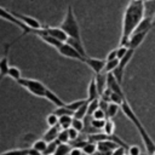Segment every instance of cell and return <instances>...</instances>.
<instances>
[{"label":"cell","instance_id":"obj_1","mask_svg":"<svg viewBox=\"0 0 155 155\" xmlns=\"http://www.w3.org/2000/svg\"><path fill=\"white\" fill-rule=\"evenodd\" d=\"M144 17H145L144 0H131L124 12L120 46H127L131 35L133 34V31L136 30V28Z\"/></svg>","mask_w":155,"mask_h":155},{"label":"cell","instance_id":"obj_2","mask_svg":"<svg viewBox=\"0 0 155 155\" xmlns=\"http://www.w3.org/2000/svg\"><path fill=\"white\" fill-rule=\"evenodd\" d=\"M120 108H121L122 113L127 116V119L136 126L137 131L139 132V134H140V137H142V139H143V143H144V145H145V148H147V151H148L150 155L154 154V153H155V143H154V140L151 139V137L148 134V132L145 131V128L143 127V125L140 124L138 116L134 114V111H133L132 108L130 107L127 99L122 102V104L120 105Z\"/></svg>","mask_w":155,"mask_h":155},{"label":"cell","instance_id":"obj_3","mask_svg":"<svg viewBox=\"0 0 155 155\" xmlns=\"http://www.w3.org/2000/svg\"><path fill=\"white\" fill-rule=\"evenodd\" d=\"M59 27L65 31V34H67L69 38L75 39V40H79V41H82V40H81L80 27H79V23H78L76 18H75V15H74V11H73L71 5L68 6L67 13H65V16H64V19H63V22L61 23Z\"/></svg>","mask_w":155,"mask_h":155},{"label":"cell","instance_id":"obj_4","mask_svg":"<svg viewBox=\"0 0 155 155\" xmlns=\"http://www.w3.org/2000/svg\"><path fill=\"white\" fill-rule=\"evenodd\" d=\"M18 85H21L22 87H24L27 91H29L31 94L36 96V97H44L45 98V94H46V91H47V87L38 81V80H34V79H27V78H22L17 81Z\"/></svg>","mask_w":155,"mask_h":155},{"label":"cell","instance_id":"obj_5","mask_svg":"<svg viewBox=\"0 0 155 155\" xmlns=\"http://www.w3.org/2000/svg\"><path fill=\"white\" fill-rule=\"evenodd\" d=\"M0 18H2V19H5V21H7V22H10L11 24H13V25H16V27H18L19 29H22L23 30V33H22V35L18 38V39H21L23 35H27V33H28V30H29V28L23 23V22H21L12 12H10V11H7L6 8H4V7H1L0 6Z\"/></svg>","mask_w":155,"mask_h":155},{"label":"cell","instance_id":"obj_6","mask_svg":"<svg viewBox=\"0 0 155 155\" xmlns=\"http://www.w3.org/2000/svg\"><path fill=\"white\" fill-rule=\"evenodd\" d=\"M57 50H58V52H59L62 56H64V57H67V58H71V59H75V61H79V62L85 63L86 57H84L82 54H80V53H79L71 45H69L68 42H63Z\"/></svg>","mask_w":155,"mask_h":155},{"label":"cell","instance_id":"obj_7","mask_svg":"<svg viewBox=\"0 0 155 155\" xmlns=\"http://www.w3.org/2000/svg\"><path fill=\"white\" fill-rule=\"evenodd\" d=\"M105 63L107 61L105 59H99V58H92V57H86L85 59V64L91 68V70L97 75V74H101L103 73L104 70V67H105Z\"/></svg>","mask_w":155,"mask_h":155},{"label":"cell","instance_id":"obj_8","mask_svg":"<svg viewBox=\"0 0 155 155\" xmlns=\"http://www.w3.org/2000/svg\"><path fill=\"white\" fill-rule=\"evenodd\" d=\"M21 22H23L28 28H31V29H42L44 25L34 17L31 16H28V15H23V13H18V12H12Z\"/></svg>","mask_w":155,"mask_h":155},{"label":"cell","instance_id":"obj_9","mask_svg":"<svg viewBox=\"0 0 155 155\" xmlns=\"http://www.w3.org/2000/svg\"><path fill=\"white\" fill-rule=\"evenodd\" d=\"M148 33H149V31H136V33H133V34L131 35L128 42H127V47H128V48L137 50V48L140 46V44L144 41V39L147 38Z\"/></svg>","mask_w":155,"mask_h":155},{"label":"cell","instance_id":"obj_10","mask_svg":"<svg viewBox=\"0 0 155 155\" xmlns=\"http://www.w3.org/2000/svg\"><path fill=\"white\" fill-rule=\"evenodd\" d=\"M119 145L110 140V139H104V140H101L97 143V151L104 154V155H111V153L117 148Z\"/></svg>","mask_w":155,"mask_h":155},{"label":"cell","instance_id":"obj_11","mask_svg":"<svg viewBox=\"0 0 155 155\" xmlns=\"http://www.w3.org/2000/svg\"><path fill=\"white\" fill-rule=\"evenodd\" d=\"M45 29L48 33V35H51L52 38H54L61 42H67V40L69 39V36L65 34V31L61 27H45Z\"/></svg>","mask_w":155,"mask_h":155},{"label":"cell","instance_id":"obj_12","mask_svg":"<svg viewBox=\"0 0 155 155\" xmlns=\"http://www.w3.org/2000/svg\"><path fill=\"white\" fill-rule=\"evenodd\" d=\"M8 50H10V45H6L5 47V53L2 57H0V80L4 79L5 76H7L8 69H10V64H8Z\"/></svg>","mask_w":155,"mask_h":155},{"label":"cell","instance_id":"obj_13","mask_svg":"<svg viewBox=\"0 0 155 155\" xmlns=\"http://www.w3.org/2000/svg\"><path fill=\"white\" fill-rule=\"evenodd\" d=\"M0 155H42V154L33 148H24V149H13L5 153H0Z\"/></svg>","mask_w":155,"mask_h":155},{"label":"cell","instance_id":"obj_14","mask_svg":"<svg viewBox=\"0 0 155 155\" xmlns=\"http://www.w3.org/2000/svg\"><path fill=\"white\" fill-rule=\"evenodd\" d=\"M59 130H61L59 125H58V126L50 127V128L45 132V134H44L42 139H44L46 143H50V142H54V140H57V137H58V134H59V132H61Z\"/></svg>","mask_w":155,"mask_h":155},{"label":"cell","instance_id":"obj_15","mask_svg":"<svg viewBox=\"0 0 155 155\" xmlns=\"http://www.w3.org/2000/svg\"><path fill=\"white\" fill-rule=\"evenodd\" d=\"M101 94H99V91H98V88H97V85H96V81H94V79H92L91 81H90V84H88V88H87V101L88 102H92V101H96V99H98V97H99Z\"/></svg>","mask_w":155,"mask_h":155},{"label":"cell","instance_id":"obj_16","mask_svg":"<svg viewBox=\"0 0 155 155\" xmlns=\"http://www.w3.org/2000/svg\"><path fill=\"white\" fill-rule=\"evenodd\" d=\"M94 81H96V85H97V88L99 91V94H102L105 90H107V74L105 73H101V74H97L96 78H94Z\"/></svg>","mask_w":155,"mask_h":155},{"label":"cell","instance_id":"obj_17","mask_svg":"<svg viewBox=\"0 0 155 155\" xmlns=\"http://www.w3.org/2000/svg\"><path fill=\"white\" fill-rule=\"evenodd\" d=\"M45 98L47 99V101H50L54 107H62V105H64L65 103L53 92V91H51V90H48L47 88V91H46V94H45Z\"/></svg>","mask_w":155,"mask_h":155},{"label":"cell","instance_id":"obj_18","mask_svg":"<svg viewBox=\"0 0 155 155\" xmlns=\"http://www.w3.org/2000/svg\"><path fill=\"white\" fill-rule=\"evenodd\" d=\"M87 111H88V101H86L74 114H73V117L75 119H80V120H84L86 116H87Z\"/></svg>","mask_w":155,"mask_h":155},{"label":"cell","instance_id":"obj_19","mask_svg":"<svg viewBox=\"0 0 155 155\" xmlns=\"http://www.w3.org/2000/svg\"><path fill=\"white\" fill-rule=\"evenodd\" d=\"M71 122H73V116L71 115H64L61 116L58 120V125L62 130H68L71 127Z\"/></svg>","mask_w":155,"mask_h":155},{"label":"cell","instance_id":"obj_20","mask_svg":"<svg viewBox=\"0 0 155 155\" xmlns=\"http://www.w3.org/2000/svg\"><path fill=\"white\" fill-rule=\"evenodd\" d=\"M82 153L86 154V155H92L97 151V143H93V142H87L82 148H81Z\"/></svg>","mask_w":155,"mask_h":155},{"label":"cell","instance_id":"obj_21","mask_svg":"<svg viewBox=\"0 0 155 155\" xmlns=\"http://www.w3.org/2000/svg\"><path fill=\"white\" fill-rule=\"evenodd\" d=\"M70 150H71V147H69V144H67V143H59L53 155H69Z\"/></svg>","mask_w":155,"mask_h":155},{"label":"cell","instance_id":"obj_22","mask_svg":"<svg viewBox=\"0 0 155 155\" xmlns=\"http://www.w3.org/2000/svg\"><path fill=\"white\" fill-rule=\"evenodd\" d=\"M7 76L11 78L12 80H15L17 82L19 79H22V73H21V70L17 67H10L8 73H7Z\"/></svg>","mask_w":155,"mask_h":155},{"label":"cell","instance_id":"obj_23","mask_svg":"<svg viewBox=\"0 0 155 155\" xmlns=\"http://www.w3.org/2000/svg\"><path fill=\"white\" fill-rule=\"evenodd\" d=\"M86 101H87V99H78V101H74V102H70V103H65V107L74 114Z\"/></svg>","mask_w":155,"mask_h":155},{"label":"cell","instance_id":"obj_24","mask_svg":"<svg viewBox=\"0 0 155 155\" xmlns=\"http://www.w3.org/2000/svg\"><path fill=\"white\" fill-rule=\"evenodd\" d=\"M119 109H120V105L119 104L109 103V107H108V110H107V119H113L117 114Z\"/></svg>","mask_w":155,"mask_h":155},{"label":"cell","instance_id":"obj_25","mask_svg":"<svg viewBox=\"0 0 155 155\" xmlns=\"http://www.w3.org/2000/svg\"><path fill=\"white\" fill-rule=\"evenodd\" d=\"M114 128H115V125H114L113 120L111 119H107L105 125L103 127V133L107 134V136H111V134H114Z\"/></svg>","mask_w":155,"mask_h":155},{"label":"cell","instance_id":"obj_26","mask_svg":"<svg viewBox=\"0 0 155 155\" xmlns=\"http://www.w3.org/2000/svg\"><path fill=\"white\" fill-rule=\"evenodd\" d=\"M119 65V59H113V61H107L105 63V67H104V70L103 73L108 74V73H113V70L115 68H117Z\"/></svg>","mask_w":155,"mask_h":155},{"label":"cell","instance_id":"obj_27","mask_svg":"<svg viewBox=\"0 0 155 155\" xmlns=\"http://www.w3.org/2000/svg\"><path fill=\"white\" fill-rule=\"evenodd\" d=\"M52 113H53V114H56L58 117L64 116V115H73V113H71V111L65 107V104H64V105H62V107H57Z\"/></svg>","mask_w":155,"mask_h":155},{"label":"cell","instance_id":"obj_28","mask_svg":"<svg viewBox=\"0 0 155 155\" xmlns=\"http://www.w3.org/2000/svg\"><path fill=\"white\" fill-rule=\"evenodd\" d=\"M46 147H47V143L44 140V139H39V140H36V142H34V144H33V149H35L36 151H39V153H41V154H44V151L46 150Z\"/></svg>","mask_w":155,"mask_h":155},{"label":"cell","instance_id":"obj_29","mask_svg":"<svg viewBox=\"0 0 155 155\" xmlns=\"http://www.w3.org/2000/svg\"><path fill=\"white\" fill-rule=\"evenodd\" d=\"M58 144H59V142H58V140H54V142H50V143H47L46 150L44 151V154H42V155H53V154H54V151H56V149H57V147H58Z\"/></svg>","mask_w":155,"mask_h":155},{"label":"cell","instance_id":"obj_30","mask_svg":"<svg viewBox=\"0 0 155 155\" xmlns=\"http://www.w3.org/2000/svg\"><path fill=\"white\" fill-rule=\"evenodd\" d=\"M58 120H59V117H58L56 114H53V113H51V114H48V115L46 116V124H47L50 127L58 126Z\"/></svg>","mask_w":155,"mask_h":155},{"label":"cell","instance_id":"obj_31","mask_svg":"<svg viewBox=\"0 0 155 155\" xmlns=\"http://www.w3.org/2000/svg\"><path fill=\"white\" fill-rule=\"evenodd\" d=\"M105 121H107V119H103V120L91 119L90 125H91V127H93V128H96V130H102V128L104 127V125H105Z\"/></svg>","mask_w":155,"mask_h":155},{"label":"cell","instance_id":"obj_32","mask_svg":"<svg viewBox=\"0 0 155 155\" xmlns=\"http://www.w3.org/2000/svg\"><path fill=\"white\" fill-rule=\"evenodd\" d=\"M71 127H73V128H75L76 131H79V132H81V131H84V130H85V124H84V121H82V120L73 117Z\"/></svg>","mask_w":155,"mask_h":155},{"label":"cell","instance_id":"obj_33","mask_svg":"<svg viewBox=\"0 0 155 155\" xmlns=\"http://www.w3.org/2000/svg\"><path fill=\"white\" fill-rule=\"evenodd\" d=\"M57 140H58L59 143H67V144H68V142L70 140V139H69V134H68V130H62V131L59 132L58 137H57Z\"/></svg>","mask_w":155,"mask_h":155},{"label":"cell","instance_id":"obj_34","mask_svg":"<svg viewBox=\"0 0 155 155\" xmlns=\"http://www.w3.org/2000/svg\"><path fill=\"white\" fill-rule=\"evenodd\" d=\"M91 117H92V119H97V120H103V119H107V114H105L101 108H98V109H96V110L92 113Z\"/></svg>","mask_w":155,"mask_h":155},{"label":"cell","instance_id":"obj_35","mask_svg":"<svg viewBox=\"0 0 155 155\" xmlns=\"http://www.w3.org/2000/svg\"><path fill=\"white\" fill-rule=\"evenodd\" d=\"M68 134H69V139L70 140H76L79 138V131H76L73 127L68 128Z\"/></svg>","mask_w":155,"mask_h":155},{"label":"cell","instance_id":"obj_36","mask_svg":"<svg viewBox=\"0 0 155 155\" xmlns=\"http://www.w3.org/2000/svg\"><path fill=\"white\" fill-rule=\"evenodd\" d=\"M127 154L128 155H139L140 154V148L138 145H131L127 149Z\"/></svg>","mask_w":155,"mask_h":155},{"label":"cell","instance_id":"obj_37","mask_svg":"<svg viewBox=\"0 0 155 155\" xmlns=\"http://www.w3.org/2000/svg\"><path fill=\"white\" fill-rule=\"evenodd\" d=\"M127 50H128L127 46H119V47L116 48V51H117V59H121V58L126 54Z\"/></svg>","mask_w":155,"mask_h":155},{"label":"cell","instance_id":"obj_38","mask_svg":"<svg viewBox=\"0 0 155 155\" xmlns=\"http://www.w3.org/2000/svg\"><path fill=\"white\" fill-rule=\"evenodd\" d=\"M113 59H117V51H116V48L113 50V51H110L108 53L107 58H105V61H113Z\"/></svg>","mask_w":155,"mask_h":155},{"label":"cell","instance_id":"obj_39","mask_svg":"<svg viewBox=\"0 0 155 155\" xmlns=\"http://www.w3.org/2000/svg\"><path fill=\"white\" fill-rule=\"evenodd\" d=\"M125 151H126L125 148H122V147H117V148L111 153V155H124Z\"/></svg>","mask_w":155,"mask_h":155},{"label":"cell","instance_id":"obj_40","mask_svg":"<svg viewBox=\"0 0 155 155\" xmlns=\"http://www.w3.org/2000/svg\"><path fill=\"white\" fill-rule=\"evenodd\" d=\"M69 155H82V150H81L80 148H74V147H71V150H70Z\"/></svg>","mask_w":155,"mask_h":155},{"label":"cell","instance_id":"obj_41","mask_svg":"<svg viewBox=\"0 0 155 155\" xmlns=\"http://www.w3.org/2000/svg\"><path fill=\"white\" fill-rule=\"evenodd\" d=\"M92 155H104V154H102V153H99V151H96V153L92 154Z\"/></svg>","mask_w":155,"mask_h":155},{"label":"cell","instance_id":"obj_42","mask_svg":"<svg viewBox=\"0 0 155 155\" xmlns=\"http://www.w3.org/2000/svg\"><path fill=\"white\" fill-rule=\"evenodd\" d=\"M154 25H155V15L153 16V27H154Z\"/></svg>","mask_w":155,"mask_h":155},{"label":"cell","instance_id":"obj_43","mask_svg":"<svg viewBox=\"0 0 155 155\" xmlns=\"http://www.w3.org/2000/svg\"><path fill=\"white\" fill-rule=\"evenodd\" d=\"M139 155H150V154H149V153H147V154H143V153H140Z\"/></svg>","mask_w":155,"mask_h":155},{"label":"cell","instance_id":"obj_44","mask_svg":"<svg viewBox=\"0 0 155 155\" xmlns=\"http://www.w3.org/2000/svg\"><path fill=\"white\" fill-rule=\"evenodd\" d=\"M124 155H128V154H126V153H125V154H124Z\"/></svg>","mask_w":155,"mask_h":155},{"label":"cell","instance_id":"obj_45","mask_svg":"<svg viewBox=\"0 0 155 155\" xmlns=\"http://www.w3.org/2000/svg\"><path fill=\"white\" fill-rule=\"evenodd\" d=\"M151 155H155V153H154V154H151Z\"/></svg>","mask_w":155,"mask_h":155},{"label":"cell","instance_id":"obj_46","mask_svg":"<svg viewBox=\"0 0 155 155\" xmlns=\"http://www.w3.org/2000/svg\"><path fill=\"white\" fill-rule=\"evenodd\" d=\"M144 1H145V0H144Z\"/></svg>","mask_w":155,"mask_h":155}]
</instances>
